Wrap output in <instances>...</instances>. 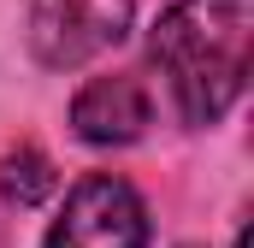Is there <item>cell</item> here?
I'll return each mask as SVG.
<instances>
[{
	"instance_id": "1",
	"label": "cell",
	"mask_w": 254,
	"mask_h": 248,
	"mask_svg": "<svg viewBox=\"0 0 254 248\" xmlns=\"http://www.w3.org/2000/svg\"><path fill=\"white\" fill-rule=\"evenodd\" d=\"M254 0H178L154 24V65L172 77V95L190 124L225 119L249 83Z\"/></svg>"
},
{
	"instance_id": "2",
	"label": "cell",
	"mask_w": 254,
	"mask_h": 248,
	"mask_svg": "<svg viewBox=\"0 0 254 248\" xmlns=\"http://www.w3.org/2000/svg\"><path fill=\"white\" fill-rule=\"evenodd\" d=\"M48 248H148V207L125 178H83L65 195Z\"/></svg>"
},
{
	"instance_id": "3",
	"label": "cell",
	"mask_w": 254,
	"mask_h": 248,
	"mask_svg": "<svg viewBox=\"0 0 254 248\" xmlns=\"http://www.w3.org/2000/svg\"><path fill=\"white\" fill-rule=\"evenodd\" d=\"M125 30L130 0H30V48L54 71L107 54Z\"/></svg>"
},
{
	"instance_id": "4",
	"label": "cell",
	"mask_w": 254,
	"mask_h": 248,
	"mask_svg": "<svg viewBox=\"0 0 254 248\" xmlns=\"http://www.w3.org/2000/svg\"><path fill=\"white\" fill-rule=\"evenodd\" d=\"M71 124L83 142H101V148H119V142H136L148 130V95L136 77H95L77 89L71 101Z\"/></svg>"
},
{
	"instance_id": "5",
	"label": "cell",
	"mask_w": 254,
	"mask_h": 248,
	"mask_svg": "<svg viewBox=\"0 0 254 248\" xmlns=\"http://www.w3.org/2000/svg\"><path fill=\"white\" fill-rule=\"evenodd\" d=\"M0 189H6L18 207H36L42 195H54V166H48V154H36V148L6 154V160H0Z\"/></svg>"
}]
</instances>
